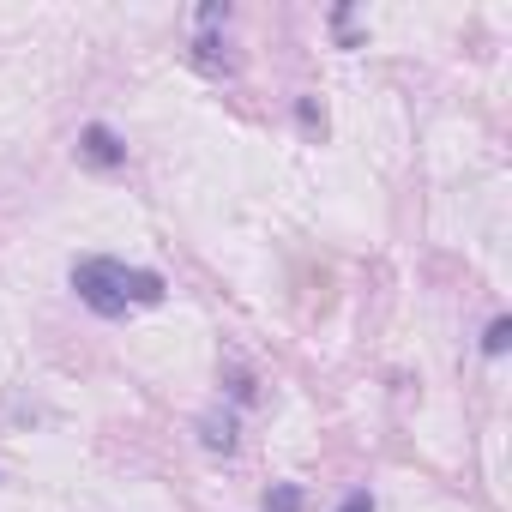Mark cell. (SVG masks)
<instances>
[{
	"instance_id": "2",
	"label": "cell",
	"mask_w": 512,
	"mask_h": 512,
	"mask_svg": "<svg viewBox=\"0 0 512 512\" xmlns=\"http://www.w3.org/2000/svg\"><path fill=\"white\" fill-rule=\"evenodd\" d=\"M79 157H85L91 169H121V163H127V145L115 139V127H103V121H91V127L79 133Z\"/></svg>"
},
{
	"instance_id": "6",
	"label": "cell",
	"mask_w": 512,
	"mask_h": 512,
	"mask_svg": "<svg viewBox=\"0 0 512 512\" xmlns=\"http://www.w3.org/2000/svg\"><path fill=\"white\" fill-rule=\"evenodd\" d=\"M338 512H374V494H368V488H350V494H344V506H338Z\"/></svg>"
},
{
	"instance_id": "4",
	"label": "cell",
	"mask_w": 512,
	"mask_h": 512,
	"mask_svg": "<svg viewBox=\"0 0 512 512\" xmlns=\"http://www.w3.org/2000/svg\"><path fill=\"white\" fill-rule=\"evenodd\" d=\"M266 512H302V488H296V482L266 488Z\"/></svg>"
},
{
	"instance_id": "5",
	"label": "cell",
	"mask_w": 512,
	"mask_h": 512,
	"mask_svg": "<svg viewBox=\"0 0 512 512\" xmlns=\"http://www.w3.org/2000/svg\"><path fill=\"white\" fill-rule=\"evenodd\" d=\"M506 338H512V320H488V332H482V356H506Z\"/></svg>"
},
{
	"instance_id": "1",
	"label": "cell",
	"mask_w": 512,
	"mask_h": 512,
	"mask_svg": "<svg viewBox=\"0 0 512 512\" xmlns=\"http://www.w3.org/2000/svg\"><path fill=\"white\" fill-rule=\"evenodd\" d=\"M73 290L91 314L103 320H121L127 308H157L163 302V278L145 272V266H127V260H109V253H85V260H73Z\"/></svg>"
},
{
	"instance_id": "3",
	"label": "cell",
	"mask_w": 512,
	"mask_h": 512,
	"mask_svg": "<svg viewBox=\"0 0 512 512\" xmlns=\"http://www.w3.org/2000/svg\"><path fill=\"white\" fill-rule=\"evenodd\" d=\"M199 440H205V452H235V416H205Z\"/></svg>"
}]
</instances>
